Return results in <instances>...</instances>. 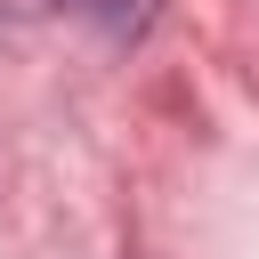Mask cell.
Returning <instances> with one entry per match:
<instances>
[{"label":"cell","mask_w":259,"mask_h":259,"mask_svg":"<svg viewBox=\"0 0 259 259\" xmlns=\"http://www.w3.org/2000/svg\"><path fill=\"white\" fill-rule=\"evenodd\" d=\"M49 8H65V16L97 24L105 40H146V32H154V16H162V0H49Z\"/></svg>","instance_id":"6da1fadb"}]
</instances>
